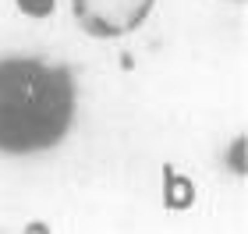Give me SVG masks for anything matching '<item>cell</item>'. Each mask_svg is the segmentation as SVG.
Here are the masks:
<instances>
[{
	"instance_id": "obj_1",
	"label": "cell",
	"mask_w": 248,
	"mask_h": 234,
	"mask_svg": "<svg viewBox=\"0 0 248 234\" xmlns=\"http://www.w3.org/2000/svg\"><path fill=\"white\" fill-rule=\"evenodd\" d=\"M82 85L71 64L46 53H0V156L57 153L78 125Z\"/></svg>"
},
{
	"instance_id": "obj_2",
	"label": "cell",
	"mask_w": 248,
	"mask_h": 234,
	"mask_svg": "<svg viewBox=\"0 0 248 234\" xmlns=\"http://www.w3.org/2000/svg\"><path fill=\"white\" fill-rule=\"evenodd\" d=\"M67 11L89 39L114 43L135 36L153 18L156 0H67Z\"/></svg>"
},
{
	"instance_id": "obj_3",
	"label": "cell",
	"mask_w": 248,
	"mask_h": 234,
	"mask_svg": "<svg viewBox=\"0 0 248 234\" xmlns=\"http://www.w3.org/2000/svg\"><path fill=\"white\" fill-rule=\"evenodd\" d=\"M11 4L18 7V15H25L32 21H46L57 15V4L61 0H11Z\"/></svg>"
},
{
	"instance_id": "obj_4",
	"label": "cell",
	"mask_w": 248,
	"mask_h": 234,
	"mask_svg": "<svg viewBox=\"0 0 248 234\" xmlns=\"http://www.w3.org/2000/svg\"><path fill=\"white\" fill-rule=\"evenodd\" d=\"M227 160H231V171L238 174V177H245V171H248V163H245V135H234Z\"/></svg>"
},
{
	"instance_id": "obj_5",
	"label": "cell",
	"mask_w": 248,
	"mask_h": 234,
	"mask_svg": "<svg viewBox=\"0 0 248 234\" xmlns=\"http://www.w3.org/2000/svg\"><path fill=\"white\" fill-rule=\"evenodd\" d=\"M220 4H234V7H238V4H245V0H220Z\"/></svg>"
}]
</instances>
